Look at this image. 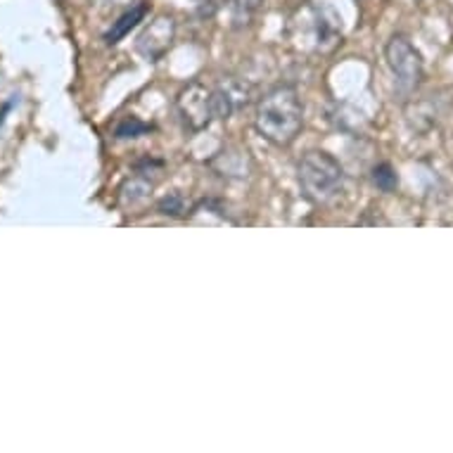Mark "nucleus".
Returning a JSON list of instances; mask_svg holds the SVG:
<instances>
[{
	"label": "nucleus",
	"mask_w": 453,
	"mask_h": 453,
	"mask_svg": "<svg viewBox=\"0 0 453 453\" xmlns=\"http://www.w3.org/2000/svg\"><path fill=\"white\" fill-rule=\"evenodd\" d=\"M304 127V103L299 90L290 83H280L266 90L254 110L257 134L275 148H290Z\"/></svg>",
	"instance_id": "nucleus-1"
},
{
	"label": "nucleus",
	"mask_w": 453,
	"mask_h": 453,
	"mask_svg": "<svg viewBox=\"0 0 453 453\" xmlns=\"http://www.w3.org/2000/svg\"><path fill=\"white\" fill-rule=\"evenodd\" d=\"M297 180L302 195L311 204H330L344 190V166L326 150H309L297 162Z\"/></svg>",
	"instance_id": "nucleus-2"
},
{
	"label": "nucleus",
	"mask_w": 453,
	"mask_h": 453,
	"mask_svg": "<svg viewBox=\"0 0 453 453\" xmlns=\"http://www.w3.org/2000/svg\"><path fill=\"white\" fill-rule=\"evenodd\" d=\"M385 62L394 79V88L402 97H411L425 79L423 55L409 36L394 34L385 43Z\"/></svg>",
	"instance_id": "nucleus-3"
},
{
	"label": "nucleus",
	"mask_w": 453,
	"mask_h": 453,
	"mask_svg": "<svg viewBox=\"0 0 453 453\" xmlns=\"http://www.w3.org/2000/svg\"><path fill=\"white\" fill-rule=\"evenodd\" d=\"M176 114L190 134H200L209 128V124L216 119L211 86L200 79L186 83L176 96Z\"/></svg>",
	"instance_id": "nucleus-4"
},
{
	"label": "nucleus",
	"mask_w": 453,
	"mask_h": 453,
	"mask_svg": "<svg viewBox=\"0 0 453 453\" xmlns=\"http://www.w3.org/2000/svg\"><path fill=\"white\" fill-rule=\"evenodd\" d=\"M176 31H179V22L173 15L152 17L135 38V50L145 62H159L172 50Z\"/></svg>",
	"instance_id": "nucleus-5"
},
{
	"label": "nucleus",
	"mask_w": 453,
	"mask_h": 453,
	"mask_svg": "<svg viewBox=\"0 0 453 453\" xmlns=\"http://www.w3.org/2000/svg\"><path fill=\"white\" fill-rule=\"evenodd\" d=\"M214 93V117L216 119H231L252 103V88L240 76H221L211 86Z\"/></svg>",
	"instance_id": "nucleus-6"
},
{
	"label": "nucleus",
	"mask_w": 453,
	"mask_h": 453,
	"mask_svg": "<svg viewBox=\"0 0 453 453\" xmlns=\"http://www.w3.org/2000/svg\"><path fill=\"white\" fill-rule=\"evenodd\" d=\"M145 15H148V5H145V3H135V5H131L117 22H111L110 29L104 31L103 41L107 45H117L119 41H124L142 19H145Z\"/></svg>",
	"instance_id": "nucleus-7"
},
{
	"label": "nucleus",
	"mask_w": 453,
	"mask_h": 453,
	"mask_svg": "<svg viewBox=\"0 0 453 453\" xmlns=\"http://www.w3.org/2000/svg\"><path fill=\"white\" fill-rule=\"evenodd\" d=\"M261 3H264V0H233V27H235V29H245V27H250V24L254 22L257 12H259Z\"/></svg>",
	"instance_id": "nucleus-8"
},
{
	"label": "nucleus",
	"mask_w": 453,
	"mask_h": 453,
	"mask_svg": "<svg viewBox=\"0 0 453 453\" xmlns=\"http://www.w3.org/2000/svg\"><path fill=\"white\" fill-rule=\"evenodd\" d=\"M371 179H372V186L382 190V193H394L396 188H399V176L396 172L392 169V164H378V166H372L371 172Z\"/></svg>",
	"instance_id": "nucleus-9"
},
{
	"label": "nucleus",
	"mask_w": 453,
	"mask_h": 453,
	"mask_svg": "<svg viewBox=\"0 0 453 453\" xmlns=\"http://www.w3.org/2000/svg\"><path fill=\"white\" fill-rule=\"evenodd\" d=\"M150 124H145V121H141L138 117H128V119H124L121 124H117V128H114V138H119V141H127V138H138V135L148 134L150 131Z\"/></svg>",
	"instance_id": "nucleus-10"
},
{
	"label": "nucleus",
	"mask_w": 453,
	"mask_h": 453,
	"mask_svg": "<svg viewBox=\"0 0 453 453\" xmlns=\"http://www.w3.org/2000/svg\"><path fill=\"white\" fill-rule=\"evenodd\" d=\"M157 209H159V214L164 216H183L186 214V200H183L180 195H169V197H164V200L157 204Z\"/></svg>",
	"instance_id": "nucleus-11"
},
{
	"label": "nucleus",
	"mask_w": 453,
	"mask_h": 453,
	"mask_svg": "<svg viewBox=\"0 0 453 453\" xmlns=\"http://www.w3.org/2000/svg\"><path fill=\"white\" fill-rule=\"evenodd\" d=\"M104 5H110V8H119V5H134L135 0H100Z\"/></svg>",
	"instance_id": "nucleus-12"
}]
</instances>
